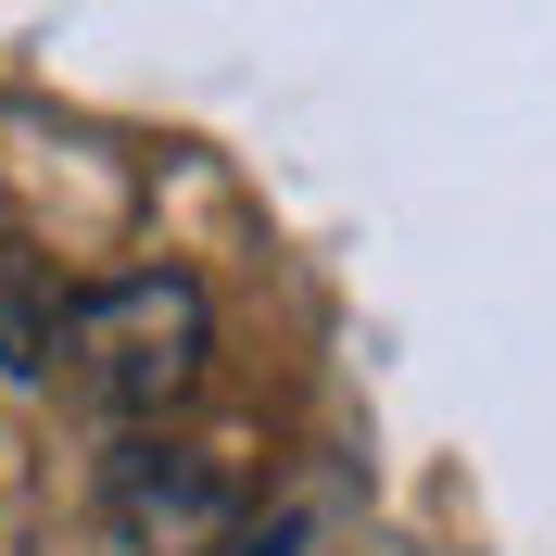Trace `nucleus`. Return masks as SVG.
<instances>
[{
  "instance_id": "obj_1",
  "label": "nucleus",
  "mask_w": 556,
  "mask_h": 556,
  "mask_svg": "<svg viewBox=\"0 0 556 556\" xmlns=\"http://www.w3.org/2000/svg\"><path fill=\"white\" fill-rule=\"evenodd\" d=\"M203 354H215V316H203V291L165 278V266H139V278H114V291L76 304V367H89V392L127 405V417H165L177 392L203 380Z\"/></svg>"
},
{
  "instance_id": "obj_2",
  "label": "nucleus",
  "mask_w": 556,
  "mask_h": 556,
  "mask_svg": "<svg viewBox=\"0 0 556 556\" xmlns=\"http://www.w3.org/2000/svg\"><path fill=\"white\" fill-rule=\"evenodd\" d=\"M228 556H291V531H253V544H228Z\"/></svg>"
}]
</instances>
